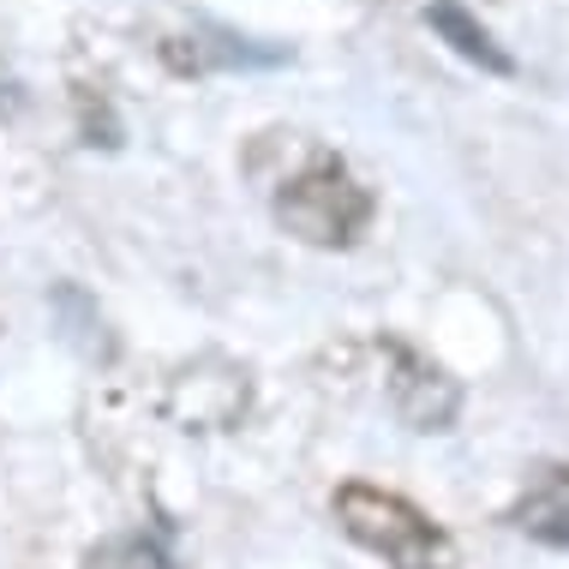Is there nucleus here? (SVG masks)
I'll list each match as a JSON object with an SVG mask.
<instances>
[{"label":"nucleus","mask_w":569,"mask_h":569,"mask_svg":"<svg viewBox=\"0 0 569 569\" xmlns=\"http://www.w3.org/2000/svg\"><path fill=\"white\" fill-rule=\"evenodd\" d=\"M426 24L438 30L443 42H450V49L461 54V60H473V67H486V72H498V79H510L516 72V60L498 49V42H491V30L486 24H473L468 12L456 7V0H432V7H426Z\"/></svg>","instance_id":"0eeeda50"},{"label":"nucleus","mask_w":569,"mask_h":569,"mask_svg":"<svg viewBox=\"0 0 569 569\" xmlns=\"http://www.w3.org/2000/svg\"><path fill=\"white\" fill-rule=\"evenodd\" d=\"M330 516H336V528H342L353 546L383 558L390 569H461L456 540L426 510H413L402 491L348 480V486H336Z\"/></svg>","instance_id":"f03ea898"},{"label":"nucleus","mask_w":569,"mask_h":569,"mask_svg":"<svg viewBox=\"0 0 569 569\" xmlns=\"http://www.w3.org/2000/svg\"><path fill=\"white\" fill-rule=\"evenodd\" d=\"M270 210H276V222H282L300 246L348 252V246L372 228L378 204H372V187H366V180L353 174L336 150L306 144L300 162L270 187Z\"/></svg>","instance_id":"f257e3e1"},{"label":"nucleus","mask_w":569,"mask_h":569,"mask_svg":"<svg viewBox=\"0 0 569 569\" xmlns=\"http://www.w3.org/2000/svg\"><path fill=\"white\" fill-rule=\"evenodd\" d=\"M162 60L180 79H204V72H234V67H276L288 49H252L240 37H162Z\"/></svg>","instance_id":"423d86ee"},{"label":"nucleus","mask_w":569,"mask_h":569,"mask_svg":"<svg viewBox=\"0 0 569 569\" xmlns=\"http://www.w3.org/2000/svg\"><path fill=\"white\" fill-rule=\"evenodd\" d=\"M372 360L383 366V402L408 432H450L461 413V383L438 360H426L420 348L396 342V336L372 342Z\"/></svg>","instance_id":"7ed1b4c3"},{"label":"nucleus","mask_w":569,"mask_h":569,"mask_svg":"<svg viewBox=\"0 0 569 569\" xmlns=\"http://www.w3.org/2000/svg\"><path fill=\"white\" fill-rule=\"evenodd\" d=\"M79 569H162V551L150 546L144 533H120V540L90 546Z\"/></svg>","instance_id":"6e6552de"},{"label":"nucleus","mask_w":569,"mask_h":569,"mask_svg":"<svg viewBox=\"0 0 569 569\" xmlns=\"http://www.w3.org/2000/svg\"><path fill=\"white\" fill-rule=\"evenodd\" d=\"M503 521H510L516 533H528V540L569 551V468H540Z\"/></svg>","instance_id":"39448f33"},{"label":"nucleus","mask_w":569,"mask_h":569,"mask_svg":"<svg viewBox=\"0 0 569 569\" xmlns=\"http://www.w3.org/2000/svg\"><path fill=\"white\" fill-rule=\"evenodd\" d=\"M246 408H252V378H246V366L217 360V353L198 366H180L162 396V413L180 432H228L246 420Z\"/></svg>","instance_id":"20e7f679"},{"label":"nucleus","mask_w":569,"mask_h":569,"mask_svg":"<svg viewBox=\"0 0 569 569\" xmlns=\"http://www.w3.org/2000/svg\"><path fill=\"white\" fill-rule=\"evenodd\" d=\"M0 97H7V79H0Z\"/></svg>","instance_id":"1a4fd4ad"}]
</instances>
